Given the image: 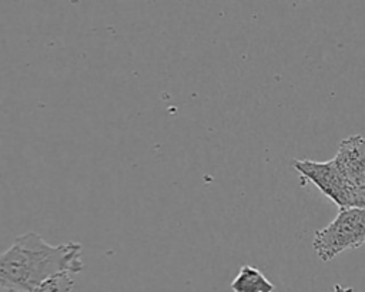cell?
Here are the masks:
<instances>
[{"mask_svg":"<svg viewBox=\"0 0 365 292\" xmlns=\"http://www.w3.org/2000/svg\"><path fill=\"white\" fill-rule=\"evenodd\" d=\"M332 160L352 188L356 205L365 207V137L355 134L344 138Z\"/></svg>","mask_w":365,"mask_h":292,"instance_id":"cell-4","label":"cell"},{"mask_svg":"<svg viewBox=\"0 0 365 292\" xmlns=\"http://www.w3.org/2000/svg\"><path fill=\"white\" fill-rule=\"evenodd\" d=\"M292 167L302 177L311 181L327 198H329L339 208V211L358 207L352 188L338 170L334 160H292Z\"/></svg>","mask_w":365,"mask_h":292,"instance_id":"cell-3","label":"cell"},{"mask_svg":"<svg viewBox=\"0 0 365 292\" xmlns=\"http://www.w3.org/2000/svg\"><path fill=\"white\" fill-rule=\"evenodd\" d=\"M83 246L76 241L50 245L30 231L19 235L0 256V285L4 291L30 292L60 273L83 271Z\"/></svg>","mask_w":365,"mask_h":292,"instance_id":"cell-1","label":"cell"},{"mask_svg":"<svg viewBox=\"0 0 365 292\" xmlns=\"http://www.w3.org/2000/svg\"><path fill=\"white\" fill-rule=\"evenodd\" d=\"M234 292H274L275 286L264 273L251 265H242L231 282Z\"/></svg>","mask_w":365,"mask_h":292,"instance_id":"cell-5","label":"cell"},{"mask_svg":"<svg viewBox=\"0 0 365 292\" xmlns=\"http://www.w3.org/2000/svg\"><path fill=\"white\" fill-rule=\"evenodd\" d=\"M73 286L74 281L71 273H60L44 281L30 292H71Z\"/></svg>","mask_w":365,"mask_h":292,"instance_id":"cell-6","label":"cell"},{"mask_svg":"<svg viewBox=\"0 0 365 292\" xmlns=\"http://www.w3.org/2000/svg\"><path fill=\"white\" fill-rule=\"evenodd\" d=\"M334 292H355V291L351 286H342L339 283H335L334 285Z\"/></svg>","mask_w":365,"mask_h":292,"instance_id":"cell-7","label":"cell"},{"mask_svg":"<svg viewBox=\"0 0 365 292\" xmlns=\"http://www.w3.org/2000/svg\"><path fill=\"white\" fill-rule=\"evenodd\" d=\"M6 292H14V291H6Z\"/></svg>","mask_w":365,"mask_h":292,"instance_id":"cell-8","label":"cell"},{"mask_svg":"<svg viewBox=\"0 0 365 292\" xmlns=\"http://www.w3.org/2000/svg\"><path fill=\"white\" fill-rule=\"evenodd\" d=\"M365 244V207L341 209L324 228L318 229L312 246L321 261L328 262L345 249H355Z\"/></svg>","mask_w":365,"mask_h":292,"instance_id":"cell-2","label":"cell"}]
</instances>
